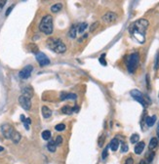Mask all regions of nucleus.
I'll return each mask as SVG.
<instances>
[{
  "mask_svg": "<svg viewBox=\"0 0 159 164\" xmlns=\"http://www.w3.org/2000/svg\"><path fill=\"white\" fill-rule=\"evenodd\" d=\"M149 21L145 19H140L134 21L129 28V32L133 38H135L140 44H144L145 41V32L149 28Z\"/></svg>",
  "mask_w": 159,
  "mask_h": 164,
  "instance_id": "f257e3e1",
  "label": "nucleus"
},
{
  "mask_svg": "<svg viewBox=\"0 0 159 164\" xmlns=\"http://www.w3.org/2000/svg\"><path fill=\"white\" fill-rule=\"evenodd\" d=\"M1 132L5 138L12 140L13 143L15 144H18L21 138V134L18 131H16L15 128L12 125L8 124V123H5V124L1 125Z\"/></svg>",
  "mask_w": 159,
  "mask_h": 164,
  "instance_id": "f03ea898",
  "label": "nucleus"
},
{
  "mask_svg": "<svg viewBox=\"0 0 159 164\" xmlns=\"http://www.w3.org/2000/svg\"><path fill=\"white\" fill-rule=\"evenodd\" d=\"M47 47L57 54H63L66 51V47L64 43L61 39L53 38V37L47 40Z\"/></svg>",
  "mask_w": 159,
  "mask_h": 164,
  "instance_id": "7ed1b4c3",
  "label": "nucleus"
},
{
  "mask_svg": "<svg viewBox=\"0 0 159 164\" xmlns=\"http://www.w3.org/2000/svg\"><path fill=\"white\" fill-rule=\"evenodd\" d=\"M39 29L40 31L43 32L45 34H52L54 30V25H53V18L51 15H46L45 17L42 18L41 21L39 25Z\"/></svg>",
  "mask_w": 159,
  "mask_h": 164,
  "instance_id": "20e7f679",
  "label": "nucleus"
},
{
  "mask_svg": "<svg viewBox=\"0 0 159 164\" xmlns=\"http://www.w3.org/2000/svg\"><path fill=\"white\" fill-rule=\"evenodd\" d=\"M126 63H127V69L128 71L130 73H134L136 71L137 68L139 66L140 63V56L138 53H133L131 54L128 57V59L126 60Z\"/></svg>",
  "mask_w": 159,
  "mask_h": 164,
  "instance_id": "39448f33",
  "label": "nucleus"
},
{
  "mask_svg": "<svg viewBox=\"0 0 159 164\" xmlns=\"http://www.w3.org/2000/svg\"><path fill=\"white\" fill-rule=\"evenodd\" d=\"M130 95L133 97V99L135 101H137L138 103H140L144 107H147L149 103L147 102V98H145V97L144 96V94H142V92H140L139 90H137V89L132 90L130 92Z\"/></svg>",
  "mask_w": 159,
  "mask_h": 164,
  "instance_id": "423d86ee",
  "label": "nucleus"
},
{
  "mask_svg": "<svg viewBox=\"0 0 159 164\" xmlns=\"http://www.w3.org/2000/svg\"><path fill=\"white\" fill-rule=\"evenodd\" d=\"M32 71H33V66H32L31 64L26 66L25 68L19 72V76H20L21 79H28V77L30 76Z\"/></svg>",
  "mask_w": 159,
  "mask_h": 164,
  "instance_id": "0eeeda50",
  "label": "nucleus"
},
{
  "mask_svg": "<svg viewBox=\"0 0 159 164\" xmlns=\"http://www.w3.org/2000/svg\"><path fill=\"white\" fill-rule=\"evenodd\" d=\"M19 103L21 106L24 109H26V111H29V109H31V101L30 99L26 98L25 96H20V98H19Z\"/></svg>",
  "mask_w": 159,
  "mask_h": 164,
  "instance_id": "6e6552de",
  "label": "nucleus"
},
{
  "mask_svg": "<svg viewBox=\"0 0 159 164\" xmlns=\"http://www.w3.org/2000/svg\"><path fill=\"white\" fill-rule=\"evenodd\" d=\"M36 61L38 62V64L41 66H47V64H50L49 58H48L47 56L42 52H39L38 54H36Z\"/></svg>",
  "mask_w": 159,
  "mask_h": 164,
  "instance_id": "1a4fd4ad",
  "label": "nucleus"
},
{
  "mask_svg": "<svg viewBox=\"0 0 159 164\" xmlns=\"http://www.w3.org/2000/svg\"><path fill=\"white\" fill-rule=\"evenodd\" d=\"M116 19H117V16H116L115 13L107 12L103 16L102 20H103L104 23H106V24H111V23H113V21H116Z\"/></svg>",
  "mask_w": 159,
  "mask_h": 164,
  "instance_id": "9d476101",
  "label": "nucleus"
},
{
  "mask_svg": "<svg viewBox=\"0 0 159 164\" xmlns=\"http://www.w3.org/2000/svg\"><path fill=\"white\" fill-rule=\"evenodd\" d=\"M77 96L75 94L72 93H66V92H62L61 93V101H64V100H76Z\"/></svg>",
  "mask_w": 159,
  "mask_h": 164,
  "instance_id": "9b49d317",
  "label": "nucleus"
},
{
  "mask_svg": "<svg viewBox=\"0 0 159 164\" xmlns=\"http://www.w3.org/2000/svg\"><path fill=\"white\" fill-rule=\"evenodd\" d=\"M21 95L26 97V98L28 99H31L32 96H33V90L31 89V87H26L23 89V94H21Z\"/></svg>",
  "mask_w": 159,
  "mask_h": 164,
  "instance_id": "f8f14e48",
  "label": "nucleus"
},
{
  "mask_svg": "<svg viewBox=\"0 0 159 164\" xmlns=\"http://www.w3.org/2000/svg\"><path fill=\"white\" fill-rule=\"evenodd\" d=\"M109 147L111 149L112 152H116V150L118 149V147H119V141H118L116 138L112 139L111 141H110V144H109Z\"/></svg>",
  "mask_w": 159,
  "mask_h": 164,
  "instance_id": "ddd939ff",
  "label": "nucleus"
},
{
  "mask_svg": "<svg viewBox=\"0 0 159 164\" xmlns=\"http://www.w3.org/2000/svg\"><path fill=\"white\" fill-rule=\"evenodd\" d=\"M144 149V142H139V143H137L136 147H135V154H141Z\"/></svg>",
  "mask_w": 159,
  "mask_h": 164,
  "instance_id": "4468645a",
  "label": "nucleus"
},
{
  "mask_svg": "<svg viewBox=\"0 0 159 164\" xmlns=\"http://www.w3.org/2000/svg\"><path fill=\"white\" fill-rule=\"evenodd\" d=\"M42 115L44 118H49L51 115H52V111L47 107L46 106H43L42 107Z\"/></svg>",
  "mask_w": 159,
  "mask_h": 164,
  "instance_id": "2eb2a0df",
  "label": "nucleus"
},
{
  "mask_svg": "<svg viewBox=\"0 0 159 164\" xmlns=\"http://www.w3.org/2000/svg\"><path fill=\"white\" fill-rule=\"evenodd\" d=\"M155 121H156V116L155 115H153V116H147L145 118V123H147V125L149 126V127H151L155 124Z\"/></svg>",
  "mask_w": 159,
  "mask_h": 164,
  "instance_id": "dca6fc26",
  "label": "nucleus"
},
{
  "mask_svg": "<svg viewBox=\"0 0 159 164\" xmlns=\"http://www.w3.org/2000/svg\"><path fill=\"white\" fill-rule=\"evenodd\" d=\"M157 146H158V140H157V138H152L151 140H150V142H149V149L150 150H152V149H154Z\"/></svg>",
  "mask_w": 159,
  "mask_h": 164,
  "instance_id": "f3484780",
  "label": "nucleus"
},
{
  "mask_svg": "<svg viewBox=\"0 0 159 164\" xmlns=\"http://www.w3.org/2000/svg\"><path fill=\"white\" fill-rule=\"evenodd\" d=\"M62 112L64 114H72L73 113V107L69 106H64L62 109Z\"/></svg>",
  "mask_w": 159,
  "mask_h": 164,
  "instance_id": "a211bd4d",
  "label": "nucleus"
},
{
  "mask_svg": "<svg viewBox=\"0 0 159 164\" xmlns=\"http://www.w3.org/2000/svg\"><path fill=\"white\" fill-rule=\"evenodd\" d=\"M47 149L51 152H55L57 149V145L55 143V141H50L47 145Z\"/></svg>",
  "mask_w": 159,
  "mask_h": 164,
  "instance_id": "6ab92c4d",
  "label": "nucleus"
},
{
  "mask_svg": "<svg viewBox=\"0 0 159 164\" xmlns=\"http://www.w3.org/2000/svg\"><path fill=\"white\" fill-rule=\"evenodd\" d=\"M62 8H63V4L62 3H56L54 4L52 7H51V11L54 13H58L60 12V10H62Z\"/></svg>",
  "mask_w": 159,
  "mask_h": 164,
  "instance_id": "aec40b11",
  "label": "nucleus"
},
{
  "mask_svg": "<svg viewBox=\"0 0 159 164\" xmlns=\"http://www.w3.org/2000/svg\"><path fill=\"white\" fill-rule=\"evenodd\" d=\"M28 49L30 52L34 53V54H38L39 53V49L38 47H37L36 44H34V43H30V44L28 45Z\"/></svg>",
  "mask_w": 159,
  "mask_h": 164,
  "instance_id": "412c9836",
  "label": "nucleus"
},
{
  "mask_svg": "<svg viewBox=\"0 0 159 164\" xmlns=\"http://www.w3.org/2000/svg\"><path fill=\"white\" fill-rule=\"evenodd\" d=\"M76 26H72L71 28V30H69V36L71 37V38H74L75 36H76Z\"/></svg>",
  "mask_w": 159,
  "mask_h": 164,
  "instance_id": "4be33fe9",
  "label": "nucleus"
},
{
  "mask_svg": "<svg viewBox=\"0 0 159 164\" xmlns=\"http://www.w3.org/2000/svg\"><path fill=\"white\" fill-rule=\"evenodd\" d=\"M139 140H140V136L138 134H133V135L131 136V143L132 144H136V143H139Z\"/></svg>",
  "mask_w": 159,
  "mask_h": 164,
  "instance_id": "5701e85b",
  "label": "nucleus"
},
{
  "mask_svg": "<svg viewBox=\"0 0 159 164\" xmlns=\"http://www.w3.org/2000/svg\"><path fill=\"white\" fill-rule=\"evenodd\" d=\"M42 138L44 140H49L51 138V132L49 130H45L42 132Z\"/></svg>",
  "mask_w": 159,
  "mask_h": 164,
  "instance_id": "b1692460",
  "label": "nucleus"
},
{
  "mask_svg": "<svg viewBox=\"0 0 159 164\" xmlns=\"http://www.w3.org/2000/svg\"><path fill=\"white\" fill-rule=\"evenodd\" d=\"M159 68V52H157L155 56V62H154V69L157 71Z\"/></svg>",
  "mask_w": 159,
  "mask_h": 164,
  "instance_id": "393cba45",
  "label": "nucleus"
},
{
  "mask_svg": "<svg viewBox=\"0 0 159 164\" xmlns=\"http://www.w3.org/2000/svg\"><path fill=\"white\" fill-rule=\"evenodd\" d=\"M104 57H106V54H103V55H102L101 57H100L99 62H100V63H101L102 64H103V66H106L107 64H106V59H104Z\"/></svg>",
  "mask_w": 159,
  "mask_h": 164,
  "instance_id": "a878e982",
  "label": "nucleus"
},
{
  "mask_svg": "<svg viewBox=\"0 0 159 164\" xmlns=\"http://www.w3.org/2000/svg\"><path fill=\"white\" fill-rule=\"evenodd\" d=\"M55 129L57 131H64V129H66V125L63 124V123H61V124H58L55 126Z\"/></svg>",
  "mask_w": 159,
  "mask_h": 164,
  "instance_id": "bb28decb",
  "label": "nucleus"
},
{
  "mask_svg": "<svg viewBox=\"0 0 159 164\" xmlns=\"http://www.w3.org/2000/svg\"><path fill=\"white\" fill-rule=\"evenodd\" d=\"M154 155H155L154 152H150L149 154H147V162L151 163V162H152V160H153V158H154Z\"/></svg>",
  "mask_w": 159,
  "mask_h": 164,
  "instance_id": "cd10ccee",
  "label": "nucleus"
},
{
  "mask_svg": "<svg viewBox=\"0 0 159 164\" xmlns=\"http://www.w3.org/2000/svg\"><path fill=\"white\" fill-rule=\"evenodd\" d=\"M87 26H88V25H87V24H86V23L81 24V25L79 26V33H83V31L85 30Z\"/></svg>",
  "mask_w": 159,
  "mask_h": 164,
  "instance_id": "c85d7f7f",
  "label": "nucleus"
},
{
  "mask_svg": "<svg viewBox=\"0 0 159 164\" xmlns=\"http://www.w3.org/2000/svg\"><path fill=\"white\" fill-rule=\"evenodd\" d=\"M128 149H129L128 145L126 143H123L122 146H121V152H127Z\"/></svg>",
  "mask_w": 159,
  "mask_h": 164,
  "instance_id": "c756f323",
  "label": "nucleus"
},
{
  "mask_svg": "<svg viewBox=\"0 0 159 164\" xmlns=\"http://www.w3.org/2000/svg\"><path fill=\"white\" fill-rule=\"evenodd\" d=\"M107 155H109V147H106V149H104L103 154H102V158H103V159H106L107 157Z\"/></svg>",
  "mask_w": 159,
  "mask_h": 164,
  "instance_id": "7c9ffc66",
  "label": "nucleus"
},
{
  "mask_svg": "<svg viewBox=\"0 0 159 164\" xmlns=\"http://www.w3.org/2000/svg\"><path fill=\"white\" fill-rule=\"evenodd\" d=\"M104 136H101L99 138V141H98V144H99V147H103L104 146Z\"/></svg>",
  "mask_w": 159,
  "mask_h": 164,
  "instance_id": "2f4dec72",
  "label": "nucleus"
},
{
  "mask_svg": "<svg viewBox=\"0 0 159 164\" xmlns=\"http://www.w3.org/2000/svg\"><path fill=\"white\" fill-rule=\"evenodd\" d=\"M55 143H56L57 146H60V145H62V143H63V137H62V136H58V137H57Z\"/></svg>",
  "mask_w": 159,
  "mask_h": 164,
  "instance_id": "473e14b6",
  "label": "nucleus"
},
{
  "mask_svg": "<svg viewBox=\"0 0 159 164\" xmlns=\"http://www.w3.org/2000/svg\"><path fill=\"white\" fill-rule=\"evenodd\" d=\"M98 26H99V23H98V21H96V23H94L93 25L91 26L90 30H91V31H94V30H95V29H96L97 28H98Z\"/></svg>",
  "mask_w": 159,
  "mask_h": 164,
  "instance_id": "72a5a7b5",
  "label": "nucleus"
},
{
  "mask_svg": "<svg viewBox=\"0 0 159 164\" xmlns=\"http://www.w3.org/2000/svg\"><path fill=\"white\" fill-rule=\"evenodd\" d=\"M124 164H134V159L132 157H128L127 159L125 160V163Z\"/></svg>",
  "mask_w": 159,
  "mask_h": 164,
  "instance_id": "f704fd0d",
  "label": "nucleus"
},
{
  "mask_svg": "<svg viewBox=\"0 0 159 164\" xmlns=\"http://www.w3.org/2000/svg\"><path fill=\"white\" fill-rule=\"evenodd\" d=\"M156 134H157V137L159 138V121H158V124H157V129H156Z\"/></svg>",
  "mask_w": 159,
  "mask_h": 164,
  "instance_id": "c9c22d12",
  "label": "nucleus"
},
{
  "mask_svg": "<svg viewBox=\"0 0 159 164\" xmlns=\"http://www.w3.org/2000/svg\"><path fill=\"white\" fill-rule=\"evenodd\" d=\"M12 9H13V6H12V7H10L9 9L7 10V12H6V16H8V15L10 14V12H11V10H12Z\"/></svg>",
  "mask_w": 159,
  "mask_h": 164,
  "instance_id": "e433bc0d",
  "label": "nucleus"
},
{
  "mask_svg": "<svg viewBox=\"0 0 159 164\" xmlns=\"http://www.w3.org/2000/svg\"><path fill=\"white\" fill-rule=\"evenodd\" d=\"M147 88H149V76L147 75Z\"/></svg>",
  "mask_w": 159,
  "mask_h": 164,
  "instance_id": "4c0bfd02",
  "label": "nucleus"
},
{
  "mask_svg": "<svg viewBox=\"0 0 159 164\" xmlns=\"http://www.w3.org/2000/svg\"><path fill=\"white\" fill-rule=\"evenodd\" d=\"M139 164H147V161H145L144 159H142V160L139 162Z\"/></svg>",
  "mask_w": 159,
  "mask_h": 164,
  "instance_id": "58836bf2",
  "label": "nucleus"
},
{
  "mask_svg": "<svg viewBox=\"0 0 159 164\" xmlns=\"http://www.w3.org/2000/svg\"><path fill=\"white\" fill-rule=\"evenodd\" d=\"M3 150H4L3 147H1V146H0V152H3Z\"/></svg>",
  "mask_w": 159,
  "mask_h": 164,
  "instance_id": "ea45409f",
  "label": "nucleus"
}]
</instances>
